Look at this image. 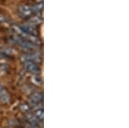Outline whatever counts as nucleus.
Wrapping results in <instances>:
<instances>
[{
	"label": "nucleus",
	"instance_id": "nucleus-4",
	"mask_svg": "<svg viewBox=\"0 0 129 128\" xmlns=\"http://www.w3.org/2000/svg\"><path fill=\"white\" fill-rule=\"evenodd\" d=\"M24 67H25V69L28 70V71H31V72H36V71H38V67L36 66V65H35L34 62L27 61L26 63H25Z\"/></svg>",
	"mask_w": 129,
	"mask_h": 128
},
{
	"label": "nucleus",
	"instance_id": "nucleus-2",
	"mask_svg": "<svg viewBox=\"0 0 129 128\" xmlns=\"http://www.w3.org/2000/svg\"><path fill=\"white\" fill-rule=\"evenodd\" d=\"M20 29L22 33L27 34H30V35L35 36L37 34V31L35 29V26L31 25V24H24V25L20 26Z\"/></svg>",
	"mask_w": 129,
	"mask_h": 128
},
{
	"label": "nucleus",
	"instance_id": "nucleus-3",
	"mask_svg": "<svg viewBox=\"0 0 129 128\" xmlns=\"http://www.w3.org/2000/svg\"><path fill=\"white\" fill-rule=\"evenodd\" d=\"M28 23L31 24V25L35 26V25H39L40 23H41L42 22V17L40 15H35V16H31L28 19Z\"/></svg>",
	"mask_w": 129,
	"mask_h": 128
},
{
	"label": "nucleus",
	"instance_id": "nucleus-6",
	"mask_svg": "<svg viewBox=\"0 0 129 128\" xmlns=\"http://www.w3.org/2000/svg\"><path fill=\"white\" fill-rule=\"evenodd\" d=\"M36 117L38 119H42L43 118V112H42V110H39L38 112L36 113Z\"/></svg>",
	"mask_w": 129,
	"mask_h": 128
},
{
	"label": "nucleus",
	"instance_id": "nucleus-5",
	"mask_svg": "<svg viewBox=\"0 0 129 128\" xmlns=\"http://www.w3.org/2000/svg\"><path fill=\"white\" fill-rule=\"evenodd\" d=\"M31 9H32L33 13H36V15L41 14L43 10V3L40 2V3H37L36 5H34L31 6Z\"/></svg>",
	"mask_w": 129,
	"mask_h": 128
},
{
	"label": "nucleus",
	"instance_id": "nucleus-1",
	"mask_svg": "<svg viewBox=\"0 0 129 128\" xmlns=\"http://www.w3.org/2000/svg\"><path fill=\"white\" fill-rule=\"evenodd\" d=\"M18 13H19V15L23 18L30 17V16L34 14L32 11V9H31V6H28L26 5H22L19 6V8H18Z\"/></svg>",
	"mask_w": 129,
	"mask_h": 128
}]
</instances>
